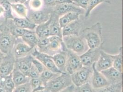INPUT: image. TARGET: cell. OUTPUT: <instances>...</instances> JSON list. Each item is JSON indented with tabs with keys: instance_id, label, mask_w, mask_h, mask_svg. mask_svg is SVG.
I'll return each instance as SVG.
<instances>
[{
	"instance_id": "6da1fadb",
	"label": "cell",
	"mask_w": 123,
	"mask_h": 92,
	"mask_svg": "<svg viewBox=\"0 0 123 92\" xmlns=\"http://www.w3.org/2000/svg\"><path fill=\"white\" fill-rule=\"evenodd\" d=\"M80 36L85 39L89 48L100 47L104 43L102 39V26L100 22L84 29Z\"/></svg>"
},
{
	"instance_id": "7a4b0ae2",
	"label": "cell",
	"mask_w": 123,
	"mask_h": 92,
	"mask_svg": "<svg viewBox=\"0 0 123 92\" xmlns=\"http://www.w3.org/2000/svg\"><path fill=\"white\" fill-rule=\"evenodd\" d=\"M63 42L66 48L80 56L89 48L85 39L80 36L62 37Z\"/></svg>"
},
{
	"instance_id": "3957f363",
	"label": "cell",
	"mask_w": 123,
	"mask_h": 92,
	"mask_svg": "<svg viewBox=\"0 0 123 92\" xmlns=\"http://www.w3.org/2000/svg\"><path fill=\"white\" fill-rule=\"evenodd\" d=\"M72 84L71 76L63 73L48 82L46 89L50 92H59Z\"/></svg>"
},
{
	"instance_id": "277c9868",
	"label": "cell",
	"mask_w": 123,
	"mask_h": 92,
	"mask_svg": "<svg viewBox=\"0 0 123 92\" xmlns=\"http://www.w3.org/2000/svg\"><path fill=\"white\" fill-rule=\"evenodd\" d=\"M15 41L16 38L12 36L8 28L0 30V51L6 55L10 53Z\"/></svg>"
},
{
	"instance_id": "5b68a950",
	"label": "cell",
	"mask_w": 123,
	"mask_h": 92,
	"mask_svg": "<svg viewBox=\"0 0 123 92\" xmlns=\"http://www.w3.org/2000/svg\"><path fill=\"white\" fill-rule=\"evenodd\" d=\"M92 73V67L83 66L71 75L73 84L76 87H80L88 82Z\"/></svg>"
},
{
	"instance_id": "8992f818",
	"label": "cell",
	"mask_w": 123,
	"mask_h": 92,
	"mask_svg": "<svg viewBox=\"0 0 123 92\" xmlns=\"http://www.w3.org/2000/svg\"><path fill=\"white\" fill-rule=\"evenodd\" d=\"M34 49V50L31 52V55L41 62L45 68L54 73H63L57 68L51 56L40 52L36 47Z\"/></svg>"
},
{
	"instance_id": "52a82bcc",
	"label": "cell",
	"mask_w": 123,
	"mask_h": 92,
	"mask_svg": "<svg viewBox=\"0 0 123 92\" xmlns=\"http://www.w3.org/2000/svg\"><path fill=\"white\" fill-rule=\"evenodd\" d=\"M67 54L66 73L72 75L74 72L81 69L83 66L80 56L66 47Z\"/></svg>"
},
{
	"instance_id": "ba28073f",
	"label": "cell",
	"mask_w": 123,
	"mask_h": 92,
	"mask_svg": "<svg viewBox=\"0 0 123 92\" xmlns=\"http://www.w3.org/2000/svg\"><path fill=\"white\" fill-rule=\"evenodd\" d=\"M102 46L89 48L85 53L80 56L83 66L91 67L93 63L98 61L102 50Z\"/></svg>"
},
{
	"instance_id": "9c48e42d",
	"label": "cell",
	"mask_w": 123,
	"mask_h": 92,
	"mask_svg": "<svg viewBox=\"0 0 123 92\" xmlns=\"http://www.w3.org/2000/svg\"><path fill=\"white\" fill-rule=\"evenodd\" d=\"M52 11L48 10H31L29 15L28 19L36 26L44 23L49 20L51 17Z\"/></svg>"
},
{
	"instance_id": "30bf717a",
	"label": "cell",
	"mask_w": 123,
	"mask_h": 92,
	"mask_svg": "<svg viewBox=\"0 0 123 92\" xmlns=\"http://www.w3.org/2000/svg\"><path fill=\"white\" fill-rule=\"evenodd\" d=\"M95 65L96 62L93 63L92 66V86L93 88L98 89L110 85V84L103 74L96 69Z\"/></svg>"
},
{
	"instance_id": "8fae6325",
	"label": "cell",
	"mask_w": 123,
	"mask_h": 92,
	"mask_svg": "<svg viewBox=\"0 0 123 92\" xmlns=\"http://www.w3.org/2000/svg\"><path fill=\"white\" fill-rule=\"evenodd\" d=\"M53 12L60 17L68 13H78L82 14L86 12L81 8L73 3L56 4L54 7Z\"/></svg>"
},
{
	"instance_id": "7c38bea8",
	"label": "cell",
	"mask_w": 123,
	"mask_h": 92,
	"mask_svg": "<svg viewBox=\"0 0 123 92\" xmlns=\"http://www.w3.org/2000/svg\"><path fill=\"white\" fill-rule=\"evenodd\" d=\"M51 58L57 68L62 73H66L67 54L63 42L61 51L51 56Z\"/></svg>"
},
{
	"instance_id": "4fadbf2b",
	"label": "cell",
	"mask_w": 123,
	"mask_h": 92,
	"mask_svg": "<svg viewBox=\"0 0 123 92\" xmlns=\"http://www.w3.org/2000/svg\"><path fill=\"white\" fill-rule=\"evenodd\" d=\"M113 55L107 53L102 50L98 61L96 62V68L100 72L106 70L113 67Z\"/></svg>"
},
{
	"instance_id": "5bb4252c",
	"label": "cell",
	"mask_w": 123,
	"mask_h": 92,
	"mask_svg": "<svg viewBox=\"0 0 123 92\" xmlns=\"http://www.w3.org/2000/svg\"><path fill=\"white\" fill-rule=\"evenodd\" d=\"M110 84L122 83L123 72L111 67L108 69L101 72Z\"/></svg>"
},
{
	"instance_id": "9a60e30c",
	"label": "cell",
	"mask_w": 123,
	"mask_h": 92,
	"mask_svg": "<svg viewBox=\"0 0 123 92\" xmlns=\"http://www.w3.org/2000/svg\"><path fill=\"white\" fill-rule=\"evenodd\" d=\"M49 44L48 46V54L52 56L61 51L62 48V38L56 36H50L48 37Z\"/></svg>"
},
{
	"instance_id": "2e32d148",
	"label": "cell",
	"mask_w": 123,
	"mask_h": 92,
	"mask_svg": "<svg viewBox=\"0 0 123 92\" xmlns=\"http://www.w3.org/2000/svg\"><path fill=\"white\" fill-rule=\"evenodd\" d=\"M33 57L31 55L19 58L16 63V68L22 72L26 76L28 77V75L32 65V59Z\"/></svg>"
},
{
	"instance_id": "e0dca14e",
	"label": "cell",
	"mask_w": 123,
	"mask_h": 92,
	"mask_svg": "<svg viewBox=\"0 0 123 92\" xmlns=\"http://www.w3.org/2000/svg\"><path fill=\"white\" fill-rule=\"evenodd\" d=\"M81 27L80 20L72 22L62 28V37L69 36H79Z\"/></svg>"
},
{
	"instance_id": "ac0fdd59",
	"label": "cell",
	"mask_w": 123,
	"mask_h": 92,
	"mask_svg": "<svg viewBox=\"0 0 123 92\" xmlns=\"http://www.w3.org/2000/svg\"><path fill=\"white\" fill-rule=\"evenodd\" d=\"M59 16L56 14L53 11L52 12L50 25V36H56L62 38V28L59 23Z\"/></svg>"
},
{
	"instance_id": "d6986e66",
	"label": "cell",
	"mask_w": 123,
	"mask_h": 92,
	"mask_svg": "<svg viewBox=\"0 0 123 92\" xmlns=\"http://www.w3.org/2000/svg\"><path fill=\"white\" fill-rule=\"evenodd\" d=\"M12 79L15 87L25 84L30 82L31 78L26 76L17 68H14L12 72Z\"/></svg>"
},
{
	"instance_id": "ffe728a7",
	"label": "cell",
	"mask_w": 123,
	"mask_h": 92,
	"mask_svg": "<svg viewBox=\"0 0 123 92\" xmlns=\"http://www.w3.org/2000/svg\"><path fill=\"white\" fill-rule=\"evenodd\" d=\"M21 38L24 43L33 48L37 46L39 39L35 31L31 30H27Z\"/></svg>"
},
{
	"instance_id": "44dd1931",
	"label": "cell",
	"mask_w": 123,
	"mask_h": 92,
	"mask_svg": "<svg viewBox=\"0 0 123 92\" xmlns=\"http://www.w3.org/2000/svg\"><path fill=\"white\" fill-rule=\"evenodd\" d=\"M51 18L46 22L36 26L35 32L39 39L48 38L50 36V25L51 23Z\"/></svg>"
},
{
	"instance_id": "7402d4cb",
	"label": "cell",
	"mask_w": 123,
	"mask_h": 92,
	"mask_svg": "<svg viewBox=\"0 0 123 92\" xmlns=\"http://www.w3.org/2000/svg\"><path fill=\"white\" fill-rule=\"evenodd\" d=\"M12 22L16 26L28 30L33 31L36 29L37 26L27 18H14Z\"/></svg>"
},
{
	"instance_id": "603a6c76",
	"label": "cell",
	"mask_w": 123,
	"mask_h": 92,
	"mask_svg": "<svg viewBox=\"0 0 123 92\" xmlns=\"http://www.w3.org/2000/svg\"><path fill=\"white\" fill-rule=\"evenodd\" d=\"M33 49L25 43H19L16 45L14 49L15 57L19 59L26 56L31 53Z\"/></svg>"
},
{
	"instance_id": "cb8c5ba5",
	"label": "cell",
	"mask_w": 123,
	"mask_h": 92,
	"mask_svg": "<svg viewBox=\"0 0 123 92\" xmlns=\"http://www.w3.org/2000/svg\"><path fill=\"white\" fill-rule=\"evenodd\" d=\"M81 15L78 13H68L59 17V23L62 28L72 22L80 20V16Z\"/></svg>"
},
{
	"instance_id": "d4e9b609",
	"label": "cell",
	"mask_w": 123,
	"mask_h": 92,
	"mask_svg": "<svg viewBox=\"0 0 123 92\" xmlns=\"http://www.w3.org/2000/svg\"><path fill=\"white\" fill-rule=\"evenodd\" d=\"M113 67L119 72H123V47L119 48V53L117 54L113 55Z\"/></svg>"
},
{
	"instance_id": "484cf974",
	"label": "cell",
	"mask_w": 123,
	"mask_h": 92,
	"mask_svg": "<svg viewBox=\"0 0 123 92\" xmlns=\"http://www.w3.org/2000/svg\"><path fill=\"white\" fill-rule=\"evenodd\" d=\"M14 64L13 61L2 62L0 64V75L3 76L10 75L14 68Z\"/></svg>"
},
{
	"instance_id": "4316f807",
	"label": "cell",
	"mask_w": 123,
	"mask_h": 92,
	"mask_svg": "<svg viewBox=\"0 0 123 92\" xmlns=\"http://www.w3.org/2000/svg\"><path fill=\"white\" fill-rule=\"evenodd\" d=\"M10 5L12 9L20 17V18H27L28 9L24 4L20 3H11Z\"/></svg>"
},
{
	"instance_id": "83f0119b",
	"label": "cell",
	"mask_w": 123,
	"mask_h": 92,
	"mask_svg": "<svg viewBox=\"0 0 123 92\" xmlns=\"http://www.w3.org/2000/svg\"><path fill=\"white\" fill-rule=\"evenodd\" d=\"M61 73H56L45 68L43 72L40 75L39 78L42 82L44 86L46 87V83L54 78L58 76ZM62 74V73H61Z\"/></svg>"
},
{
	"instance_id": "f1b7e54d",
	"label": "cell",
	"mask_w": 123,
	"mask_h": 92,
	"mask_svg": "<svg viewBox=\"0 0 123 92\" xmlns=\"http://www.w3.org/2000/svg\"><path fill=\"white\" fill-rule=\"evenodd\" d=\"M29 82L32 89L31 92H37L46 89V87L39 78H31Z\"/></svg>"
},
{
	"instance_id": "f546056e",
	"label": "cell",
	"mask_w": 123,
	"mask_h": 92,
	"mask_svg": "<svg viewBox=\"0 0 123 92\" xmlns=\"http://www.w3.org/2000/svg\"><path fill=\"white\" fill-rule=\"evenodd\" d=\"M95 92H122V83L110 84L107 87L96 89Z\"/></svg>"
},
{
	"instance_id": "4dcf8cb0",
	"label": "cell",
	"mask_w": 123,
	"mask_h": 92,
	"mask_svg": "<svg viewBox=\"0 0 123 92\" xmlns=\"http://www.w3.org/2000/svg\"><path fill=\"white\" fill-rule=\"evenodd\" d=\"M2 87H4L6 92H13L15 86L12 79V74L4 77Z\"/></svg>"
},
{
	"instance_id": "1f68e13d",
	"label": "cell",
	"mask_w": 123,
	"mask_h": 92,
	"mask_svg": "<svg viewBox=\"0 0 123 92\" xmlns=\"http://www.w3.org/2000/svg\"><path fill=\"white\" fill-rule=\"evenodd\" d=\"M49 44V39L48 38L39 39L37 46L38 50L40 52L48 54V46Z\"/></svg>"
},
{
	"instance_id": "d6a6232c",
	"label": "cell",
	"mask_w": 123,
	"mask_h": 92,
	"mask_svg": "<svg viewBox=\"0 0 123 92\" xmlns=\"http://www.w3.org/2000/svg\"><path fill=\"white\" fill-rule=\"evenodd\" d=\"M13 26H10L8 29L12 36H13L16 38L21 37L28 30L19 28L15 26L13 23Z\"/></svg>"
},
{
	"instance_id": "836d02e7",
	"label": "cell",
	"mask_w": 123,
	"mask_h": 92,
	"mask_svg": "<svg viewBox=\"0 0 123 92\" xmlns=\"http://www.w3.org/2000/svg\"><path fill=\"white\" fill-rule=\"evenodd\" d=\"M0 4L4 9V14H5L6 18L13 19L14 17H13L12 13V9L10 5V2L7 0H0Z\"/></svg>"
},
{
	"instance_id": "e575fe53",
	"label": "cell",
	"mask_w": 123,
	"mask_h": 92,
	"mask_svg": "<svg viewBox=\"0 0 123 92\" xmlns=\"http://www.w3.org/2000/svg\"><path fill=\"white\" fill-rule=\"evenodd\" d=\"M107 0H90L87 10L85 12V17L88 18L90 15L92 10L99 4L106 1Z\"/></svg>"
},
{
	"instance_id": "d590c367",
	"label": "cell",
	"mask_w": 123,
	"mask_h": 92,
	"mask_svg": "<svg viewBox=\"0 0 123 92\" xmlns=\"http://www.w3.org/2000/svg\"><path fill=\"white\" fill-rule=\"evenodd\" d=\"M32 91L30 82L15 87L12 92H31Z\"/></svg>"
},
{
	"instance_id": "8d00e7d4",
	"label": "cell",
	"mask_w": 123,
	"mask_h": 92,
	"mask_svg": "<svg viewBox=\"0 0 123 92\" xmlns=\"http://www.w3.org/2000/svg\"><path fill=\"white\" fill-rule=\"evenodd\" d=\"M74 92H95V91L88 82L80 87H75Z\"/></svg>"
},
{
	"instance_id": "74e56055",
	"label": "cell",
	"mask_w": 123,
	"mask_h": 92,
	"mask_svg": "<svg viewBox=\"0 0 123 92\" xmlns=\"http://www.w3.org/2000/svg\"><path fill=\"white\" fill-rule=\"evenodd\" d=\"M43 2L42 0H31L30 6L33 10H40L42 6Z\"/></svg>"
},
{
	"instance_id": "f35d334b",
	"label": "cell",
	"mask_w": 123,
	"mask_h": 92,
	"mask_svg": "<svg viewBox=\"0 0 123 92\" xmlns=\"http://www.w3.org/2000/svg\"><path fill=\"white\" fill-rule=\"evenodd\" d=\"M74 3L86 11L90 0H72Z\"/></svg>"
},
{
	"instance_id": "ab89813d",
	"label": "cell",
	"mask_w": 123,
	"mask_h": 92,
	"mask_svg": "<svg viewBox=\"0 0 123 92\" xmlns=\"http://www.w3.org/2000/svg\"><path fill=\"white\" fill-rule=\"evenodd\" d=\"M32 64L36 67V68L40 74L43 72V71L45 69V67L44 66L41 62L36 59L34 58V57L32 59Z\"/></svg>"
},
{
	"instance_id": "60d3db41",
	"label": "cell",
	"mask_w": 123,
	"mask_h": 92,
	"mask_svg": "<svg viewBox=\"0 0 123 92\" xmlns=\"http://www.w3.org/2000/svg\"><path fill=\"white\" fill-rule=\"evenodd\" d=\"M40 74L39 73L36 67L32 64L31 67L30 71L29 72L28 77L30 78H39Z\"/></svg>"
},
{
	"instance_id": "b9f144b4",
	"label": "cell",
	"mask_w": 123,
	"mask_h": 92,
	"mask_svg": "<svg viewBox=\"0 0 123 92\" xmlns=\"http://www.w3.org/2000/svg\"><path fill=\"white\" fill-rule=\"evenodd\" d=\"M75 87V86L72 84L70 86L67 87L59 92H74Z\"/></svg>"
},
{
	"instance_id": "7bdbcfd3",
	"label": "cell",
	"mask_w": 123,
	"mask_h": 92,
	"mask_svg": "<svg viewBox=\"0 0 123 92\" xmlns=\"http://www.w3.org/2000/svg\"><path fill=\"white\" fill-rule=\"evenodd\" d=\"M43 1L47 6H55L56 5V0H43Z\"/></svg>"
},
{
	"instance_id": "ee69618b",
	"label": "cell",
	"mask_w": 123,
	"mask_h": 92,
	"mask_svg": "<svg viewBox=\"0 0 123 92\" xmlns=\"http://www.w3.org/2000/svg\"><path fill=\"white\" fill-rule=\"evenodd\" d=\"M65 3H74L72 0H56V4H61Z\"/></svg>"
},
{
	"instance_id": "f6af8a7d",
	"label": "cell",
	"mask_w": 123,
	"mask_h": 92,
	"mask_svg": "<svg viewBox=\"0 0 123 92\" xmlns=\"http://www.w3.org/2000/svg\"><path fill=\"white\" fill-rule=\"evenodd\" d=\"M6 56V55L5 54H4L2 52L0 51V64H1V63L3 61L4 59H5Z\"/></svg>"
},
{
	"instance_id": "bcb514c9",
	"label": "cell",
	"mask_w": 123,
	"mask_h": 92,
	"mask_svg": "<svg viewBox=\"0 0 123 92\" xmlns=\"http://www.w3.org/2000/svg\"><path fill=\"white\" fill-rule=\"evenodd\" d=\"M28 0H14V2L16 3H20V4H24Z\"/></svg>"
},
{
	"instance_id": "7dc6e473",
	"label": "cell",
	"mask_w": 123,
	"mask_h": 92,
	"mask_svg": "<svg viewBox=\"0 0 123 92\" xmlns=\"http://www.w3.org/2000/svg\"><path fill=\"white\" fill-rule=\"evenodd\" d=\"M4 9L2 6L0 5V16L2 15L3 14H4Z\"/></svg>"
},
{
	"instance_id": "c3c4849f",
	"label": "cell",
	"mask_w": 123,
	"mask_h": 92,
	"mask_svg": "<svg viewBox=\"0 0 123 92\" xmlns=\"http://www.w3.org/2000/svg\"><path fill=\"white\" fill-rule=\"evenodd\" d=\"M0 92H6L4 87L1 86H0Z\"/></svg>"
}]
</instances>
